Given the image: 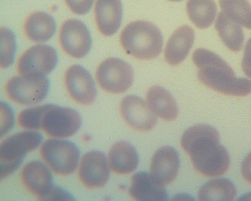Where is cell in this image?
Masks as SVG:
<instances>
[{
  "mask_svg": "<svg viewBox=\"0 0 251 201\" xmlns=\"http://www.w3.org/2000/svg\"><path fill=\"white\" fill-rule=\"evenodd\" d=\"M181 146L189 155L194 169L202 176H221L228 171L230 156L212 126L199 124L190 127L183 134Z\"/></svg>",
  "mask_w": 251,
  "mask_h": 201,
  "instance_id": "obj_1",
  "label": "cell"
},
{
  "mask_svg": "<svg viewBox=\"0 0 251 201\" xmlns=\"http://www.w3.org/2000/svg\"><path fill=\"white\" fill-rule=\"evenodd\" d=\"M198 78L203 85L225 96L245 97L251 93V80L236 77L231 67L215 53L204 49L194 51Z\"/></svg>",
  "mask_w": 251,
  "mask_h": 201,
  "instance_id": "obj_2",
  "label": "cell"
},
{
  "mask_svg": "<svg viewBox=\"0 0 251 201\" xmlns=\"http://www.w3.org/2000/svg\"><path fill=\"white\" fill-rule=\"evenodd\" d=\"M125 52L140 60L155 59L162 52L163 36L156 25L150 22L138 20L125 27L120 35Z\"/></svg>",
  "mask_w": 251,
  "mask_h": 201,
  "instance_id": "obj_3",
  "label": "cell"
},
{
  "mask_svg": "<svg viewBox=\"0 0 251 201\" xmlns=\"http://www.w3.org/2000/svg\"><path fill=\"white\" fill-rule=\"evenodd\" d=\"M43 137L34 131H23L13 134L2 141L0 145V177L6 178L23 163L27 153L37 149Z\"/></svg>",
  "mask_w": 251,
  "mask_h": 201,
  "instance_id": "obj_4",
  "label": "cell"
},
{
  "mask_svg": "<svg viewBox=\"0 0 251 201\" xmlns=\"http://www.w3.org/2000/svg\"><path fill=\"white\" fill-rule=\"evenodd\" d=\"M40 156L56 175L67 176L76 171L80 158L77 146L60 138L45 141L40 149Z\"/></svg>",
  "mask_w": 251,
  "mask_h": 201,
  "instance_id": "obj_5",
  "label": "cell"
},
{
  "mask_svg": "<svg viewBox=\"0 0 251 201\" xmlns=\"http://www.w3.org/2000/svg\"><path fill=\"white\" fill-rule=\"evenodd\" d=\"M81 124L80 114L75 109L46 104L40 129L52 138H67L77 132Z\"/></svg>",
  "mask_w": 251,
  "mask_h": 201,
  "instance_id": "obj_6",
  "label": "cell"
},
{
  "mask_svg": "<svg viewBox=\"0 0 251 201\" xmlns=\"http://www.w3.org/2000/svg\"><path fill=\"white\" fill-rule=\"evenodd\" d=\"M50 88L47 76H16L7 82L5 93L14 103L22 105H35L43 101Z\"/></svg>",
  "mask_w": 251,
  "mask_h": 201,
  "instance_id": "obj_7",
  "label": "cell"
},
{
  "mask_svg": "<svg viewBox=\"0 0 251 201\" xmlns=\"http://www.w3.org/2000/svg\"><path fill=\"white\" fill-rule=\"evenodd\" d=\"M96 79L100 88L106 92L114 94L124 93L133 84V69L120 58H109L97 68Z\"/></svg>",
  "mask_w": 251,
  "mask_h": 201,
  "instance_id": "obj_8",
  "label": "cell"
},
{
  "mask_svg": "<svg viewBox=\"0 0 251 201\" xmlns=\"http://www.w3.org/2000/svg\"><path fill=\"white\" fill-rule=\"evenodd\" d=\"M58 63V54L49 45L34 46L20 56L16 69L22 76H45L52 72Z\"/></svg>",
  "mask_w": 251,
  "mask_h": 201,
  "instance_id": "obj_9",
  "label": "cell"
},
{
  "mask_svg": "<svg viewBox=\"0 0 251 201\" xmlns=\"http://www.w3.org/2000/svg\"><path fill=\"white\" fill-rule=\"evenodd\" d=\"M59 42L64 52L75 58L87 55L92 46L89 29L82 22L76 19L68 20L62 24Z\"/></svg>",
  "mask_w": 251,
  "mask_h": 201,
  "instance_id": "obj_10",
  "label": "cell"
},
{
  "mask_svg": "<svg viewBox=\"0 0 251 201\" xmlns=\"http://www.w3.org/2000/svg\"><path fill=\"white\" fill-rule=\"evenodd\" d=\"M109 168L104 153L95 151H89L80 161L78 178L88 189H100L109 181Z\"/></svg>",
  "mask_w": 251,
  "mask_h": 201,
  "instance_id": "obj_11",
  "label": "cell"
},
{
  "mask_svg": "<svg viewBox=\"0 0 251 201\" xmlns=\"http://www.w3.org/2000/svg\"><path fill=\"white\" fill-rule=\"evenodd\" d=\"M65 85L69 96L76 103L89 105L96 100L94 80L82 66L74 65L68 69L65 75Z\"/></svg>",
  "mask_w": 251,
  "mask_h": 201,
  "instance_id": "obj_12",
  "label": "cell"
},
{
  "mask_svg": "<svg viewBox=\"0 0 251 201\" xmlns=\"http://www.w3.org/2000/svg\"><path fill=\"white\" fill-rule=\"evenodd\" d=\"M120 113L129 127L135 130H151L157 123V117L142 99L129 96L123 99Z\"/></svg>",
  "mask_w": 251,
  "mask_h": 201,
  "instance_id": "obj_13",
  "label": "cell"
},
{
  "mask_svg": "<svg viewBox=\"0 0 251 201\" xmlns=\"http://www.w3.org/2000/svg\"><path fill=\"white\" fill-rule=\"evenodd\" d=\"M179 164L177 151L170 146H165L157 150L152 157L150 175L159 185H168L176 178Z\"/></svg>",
  "mask_w": 251,
  "mask_h": 201,
  "instance_id": "obj_14",
  "label": "cell"
},
{
  "mask_svg": "<svg viewBox=\"0 0 251 201\" xmlns=\"http://www.w3.org/2000/svg\"><path fill=\"white\" fill-rule=\"evenodd\" d=\"M20 180L27 191L40 201H43L54 185L50 169L39 161L25 164L20 172Z\"/></svg>",
  "mask_w": 251,
  "mask_h": 201,
  "instance_id": "obj_15",
  "label": "cell"
},
{
  "mask_svg": "<svg viewBox=\"0 0 251 201\" xmlns=\"http://www.w3.org/2000/svg\"><path fill=\"white\" fill-rule=\"evenodd\" d=\"M95 14L100 32L105 36H113L122 25V0H96Z\"/></svg>",
  "mask_w": 251,
  "mask_h": 201,
  "instance_id": "obj_16",
  "label": "cell"
},
{
  "mask_svg": "<svg viewBox=\"0 0 251 201\" xmlns=\"http://www.w3.org/2000/svg\"><path fill=\"white\" fill-rule=\"evenodd\" d=\"M195 33L189 25H184L170 36L164 51V58L170 65L176 66L186 59L194 43Z\"/></svg>",
  "mask_w": 251,
  "mask_h": 201,
  "instance_id": "obj_17",
  "label": "cell"
},
{
  "mask_svg": "<svg viewBox=\"0 0 251 201\" xmlns=\"http://www.w3.org/2000/svg\"><path fill=\"white\" fill-rule=\"evenodd\" d=\"M129 193L133 200L139 201H166L168 194L164 186L159 185L150 174L139 172L131 178Z\"/></svg>",
  "mask_w": 251,
  "mask_h": 201,
  "instance_id": "obj_18",
  "label": "cell"
},
{
  "mask_svg": "<svg viewBox=\"0 0 251 201\" xmlns=\"http://www.w3.org/2000/svg\"><path fill=\"white\" fill-rule=\"evenodd\" d=\"M110 169L119 175H129L137 169L139 156L136 150L125 141L117 142L111 147L108 155Z\"/></svg>",
  "mask_w": 251,
  "mask_h": 201,
  "instance_id": "obj_19",
  "label": "cell"
},
{
  "mask_svg": "<svg viewBox=\"0 0 251 201\" xmlns=\"http://www.w3.org/2000/svg\"><path fill=\"white\" fill-rule=\"evenodd\" d=\"M147 103L155 116L166 122L177 118L178 107L173 96L159 86H152L146 93Z\"/></svg>",
  "mask_w": 251,
  "mask_h": 201,
  "instance_id": "obj_20",
  "label": "cell"
},
{
  "mask_svg": "<svg viewBox=\"0 0 251 201\" xmlns=\"http://www.w3.org/2000/svg\"><path fill=\"white\" fill-rule=\"evenodd\" d=\"M56 23L52 16L47 13L36 12L30 14L24 25L25 35L32 42L43 43L54 36Z\"/></svg>",
  "mask_w": 251,
  "mask_h": 201,
  "instance_id": "obj_21",
  "label": "cell"
},
{
  "mask_svg": "<svg viewBox=\"0 0 251 201\" xmlns=\"http://www.w3.org/2000/svg\"><path fill=\"white\" fill-rule=\"evenodd\" d=\"M215 30L227 48L232 52H239L243 47L245 36L241 25L228 17L223 12L216 20Z\"/></svg>",
  "mask_w": 251,
  "mask_h": 201,
  "instance_id": "obj_22",
  "label": "cell"
},
{
  "mask_svg": "<svg viewBox=\"0 0 251 201\" xmlns=\"http://www.w3.org/2000/svg\"><path fill=\"white\" fill-rule=\"evenodd\" d=\"M186 10L190 21L198 28L203 30L213 24L217 6L214 0H188Z\"/></svg>",
  "mask_w": 251,
  "mask_h": 201,
  "instance_id": "obj_23",
  "label": "cell"
},
{
  "mask_svg": "<svg viewBox=\"0 0 251 201\" xmlns=\"http://www.w3.org/2000/svg\"><path fill=\"white\" fill-rule=\"evenodd\" d=\"M236 196L235 186L226 178L209 181L201 186L199 193V201H230L234 200Z\"/></svg>",
  "mask_w": 251,
  "mask_h": 201,
  "instance_id": "obj_24",
  "label": "cell"
},
{
  "mask_svg": "<svg viewBox=\"0 0 251 201\" xmlns=\"http://www.w3.org/2000/svg\"><path fill=\"white\" fill-rule=\"evenodd\" d=\"M219 5L229 19L251 30V4L248 0H219Z\"/></svg>",
  "mask_w": 251,
  "mask_h": 201,
  "instance_id": "obj_25",
  "label": "cell"
},
{
  "mask_svg": "<svg viewBox=\"0 0 251 201\" xmlns=\"http://www.w3.org/2000/svg\"><path fill=\"white\" fill-rule=\"evenodd\" d=\"M16 50L15 35L10 29L1 28V67L6 69L14 63Z\"/></svg>",
  "mask_w": 251,
  "mask_h": 201,
  "instance_id": "obj_26",
  "label": "cell"
},
{
  "mask_svg": "<svg viewBox=\"0 0 251 201\" xmlns=\"http://www.w3.org/2000/svg\"><path fill=\"white\" fill-rule=\"evenodd\" d=\"M45 105L25 109L18 117V124L22 128L29 130H39L42 116Z\"/></svg>",
  "mask_w": 251,
  "mask_h": 201,
  "instance_id": "obj_27",
  "label": "cell"
},
{
  "mask_svg": "<svg viewBox=\"0 0 251 201\" xmlns=\"http://www.w3.org/2000/svg\"><path fill=\"white\" fill-rule=\"evenodd\" d=\"M66 4L73 13L85 15L92 8L94 0H65Z\"/></svg>",
  "mask_w": 251,
  "mask_h": 201,
  "instance_id": "obj_28",
  "label": "cell"
},
{
  "mask_svg": "<svg viewBox=\"0 0 251 201\" xmlns=\"http://www.w3.org/2000/svg\"><path fill=\"white\" fill-rule=\"evenodd\" d=\"M72 195L68 193L65 190L61 189V188L58 187L53 185L52 189L46 195L43 201H74Z\"/></svg>",
  "mask_w": 251,
  "mask_h": 201,
  "instance_id": "obj_29",
  "label": "cell"
},
{
  "mask_svg": "<svg viewBox=\"0 0 251 201\" xmlns=\"http://www.w3.org/2000/svg\"><path fill=\"white\" fill-rule=\"evenodd\" d=\"M242 69L248 77L251 78V38L248 40L245 46Z\"/></svg>",
  "mask_w": 251,
  "mask_h": 201,
  "instance_id": "obj_30",
  "label": "cell"
},
{
  "mask_svg": "<svg viewBox=\"0 0 251 201\" xmlns=\"http://www.w3.org/2000/svg\"><path fill=\"white\" fill-rule=\"evenodd\" d=\"M241 174L243 178L251 184V152L244 159L242 163Z\"/></svg>",
  "mask_w": 251,
  "mask_h": 201,
  "instance_id": "obj_31",
  "label": "cell"
},
{
  "mask_svg": "<svg viewBox=\"0 0 251 201\" xmlns=\"http://www.w3.org/2000/svg\"><path fill=\"white\" fill-rule=\"evenodd\" d=\"M239 201H251V193L244 195L243 197L239 199Z\"/></svg>",
  "mask_w": 251,
  "mask_h": 201,
  "instance_id": "obj_32",
  "label": "cell"
},
{
  "mask_svg": "<svg viewBox=\"0 0 251 201\" xmlns=\"http://www.w3.org/2000/svg\"><path fill=\"white\" fill-rule=\"evenodd\" d=\"M168 1H182V0H168Z\"/></svg>",
  "mask_w": 251,
  "mask_h": 201,
  "instance_id": "obj_33",
  "label": "cell"
}]
</instances>
